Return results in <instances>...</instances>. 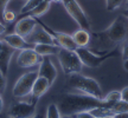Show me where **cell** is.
Segmentation results:
<instances>
[{"label": "cell", "instance_id": "obj_3", "mask_svg": "<svg viewBox=\"0 0 128 118\" xmlns=\"http://www.w3.org/2000/svg\"><path fill=\"white\" fill-rule=\"evenodd\" d=\"M66 86L80 93L92 96L95 98H103V92L98 82L92 77L83 76L81 73H74L66 76Z\"/></svg>", "mask_w": 128, "mask_h": 118}, {"label": "cell", "instance_id": "obj_28", "mask_svg": "<svg viewBox=\"0 0 128 118\" xmlns=\"http://www.w3.org/2000/svg\"><path fill=\"white\" fill-rule=\"evenodd\" d=\"M121 100L128 103V86L124 87V89L121 90Z\"/></svg>", "mask_w": 128, "mask_h": 118}, {"label": "cell", "instance_id": "obj_26", "mask_svg": "<svg viewBox=\"0 0 128 118\" xmlns=\"http://www.w3.org/2000/svg\"><path fill=\"white\" fill-rule=\"evenodd\" d=\"M74 118H96L90 111H82L78 114L74 115Z\"/></svg>", "mask_w": 128, "mask_h": 118}, {"label": "cell", "instance_id": "obj_35", "mask_svg": "<svg viewBox=\"0 0 128 118\" xmlns=\"http://www.w3.org/2000/svg\"><path fill=\"white\" fill-rule=\"evenodd\" d=\"M122 14H124V15H126V17H127V18H128V7H127V8H126V9H124V12H122Z\"/></svg>", "mask_w": 128, "mask_h": 118}, {"label": "cell", "instance_id": "obj_23", "mask_svg": "<svg viewBox=\"0 0 128 118\" xmlns=\"http://www.w3.org/2000/svg\"><path fill=\"white\" fill-rule=\"evenodd\" d=\"M103 99L110 103H118L121 100V91H110L106 96H103Z\"/></svg>", "mask_w": 128, "mask_h": 118}, {"label": "cell", "instance_id": "obj_15", "mask_svg": "<svg viewBox=\"0 0 128 118\" xmlns=\"http://www.w3.org/2000/svg\"><path fill=\"white\" fill-rule=\"evenodd\" d=\"M2 41H5L7 45L11 47H13L14 50H24V49H32L34 45L30 44L24 37L17 34L16 32L13 33H8V34H2V37L0 38Z\"/></svg>", "mask_w": 128, "mask_h": 118}, {"label": "cell", "instance_id": "obj_31", "mask_svg": "<svg viewBox=\"0 0 128 118\" xmlns=\"http://www.w3.org/2000/svg\"><path fill=\"white\" fill-rule=\"evenodd\" d=\"M114 118H128V112H121V114L114 115Z\"/></svg>", "mask_w": 128, "mask_h": 118}, {"label": "cell", "instance_id": "obj_34", "mask_svg": "<svg viewBox=\"0 0 128 118\" xmlns=\"http://www.w3.org/2000/svg\"><path fill=\"white\" fill-rule=\"evenodd\" d=\"M124 68L128 72V59H126V60H124Z\"/></svg>", "mask_w": 128, "mask_h": 118}, {"label": "cell", "instance_id": "obj_24", "mask_svg": "<svg viewBox=\"0 0 128 118\" xmlns=\"http://www.w3.org/2000/svg\"><path fill=\"white\" fill-rule=\"evenodd\" d=\"M1 19L4 20L5 24H11L12 21H14V19H16V13H14L12 9L6 8L4 11V13H2V17H1Z\"/></svg>", "mask_w": 128, "mask_h": 118}, {"label": "cell", "instance_id": "obj_10", "mask_svg": "<svg viewBox=\"0 0 128 118\" xmlns=\"http://www.w3.org/2000/svg\"><path fill=\"white\" fill-rule=\"evenodd\" d=\"M43 57L37 53L36 51L32 49H24V50H19V55L17 57V64L19 67L28 68L33 67L36 65H39L42 61Z\"/></svg>", "mask_w": 128, "mask_h": 118}, {"label": "cell", "instance_id": "obj_33", "mask_svg": "<svg viewBox=\"0 0 128 118\" xmlns=\"http://www.w3.org/2000/svg\"><path fill=\"white\" fill-rule=\"evenodd\" d=\"M2 109H4V99H2V97L0 95V114H1Z\"/></svg>", "mask_w": 128, "mask_h": 118}, {"label": "cell", "instance_id": "obj_38", "mask_svg": "<svg viewBox=\"0 0 128 118\" xmlns=\"http://www.w3.org/2000/svg\"><path fill=\"white\" fill-rule=\"evenodd\" d=\"M60 118H74V116H65V115H64V116H62Z\"/></svg>", "mask_w": 128, "mask_h": 118}, {"label": "cell", "instance_id": "obj_16", "mask_svg": "<svg viewBox=\"0 0 128 118\" xmlns=\"http://www.w3.org/2000/svg\"><path fill=\"white\" fill-rule=\"evenodd\" d=\"M50 87H51V85H50V83L48 82V79L38 76V78L36 79V82L33 84L31 93L28 96V99L38 100L40 97H43V96L45 95Z\"/></svg>", "mask_w": 128, "mask_h": 118}, {"label": "cell", "instance_id": "obj_20", "mask_svg": "<svg viewBox=\"0 0 128 118\" xmlns=\"http://www.w3.org/2000/svg\"><path fill=\"white\" fill-rule=\"evenodd\" d=\"M45 0H26V2L20 9V15H26L28 12H31L33 8H36L39 4H42Z\"/></svg>", "mask_w": 128, "mask_h": 118}, {"label": "cell", "instance_id": "obj_27", "mask_svg": "<svg viewBox=\"0 0 128 118\" xmlns=\"http://www.w3.org/2000/svg\"><path fill=\"white\" fill-rule=\"evenodd\" d=\"M11 0H0V18L2 17L4 11L7 8V4H8Z\"/></svg>", "mask_w": 128, "mask_h": 118}, {"label": "cell", "instance_id": "obj_4", "mask_svg": "<svg viewBox=\"0 0 128 118\" xmlns=\"http://www.w3.org/2000/svg\"><path fill=\"white\" fill-rule=\"evenodd\" d=\"M76 53L78 55L81 61H82L83 66H87V67H90V68H95V67H98L100 65L104 63L106 60H108L110 58H114L118 56L119 51L116 49H113V50L108 51L106 53H96L94 52L92 50L88 49V47H77L76 49Z\"/></svg>", "mask_w": 128, "mask_h": 118}, {"label": "cell", "instance_id": "obj_5", "mask_svg": "<svg viewBox=\"0 0 128 118\" xmlns=\"http://www.w3.org/2000/svg\"><path fill=\"white\" fill-rule=\"evenodd\" d=\"M57 58H58L60 67L65 76H70L74 73H81L83 68V64L78 55L76 53V51L66 50V49L60 47V52L57 53Z\"/></svg>", "mask_w": 128, "mask_h": 118}, {"label": "cell", "instance_id": "obj_19", "mask_svg": "<svg viewBox=\"0 0 128 118\" xmlns=\"http://www.w3.org/2000/svg\"><path fill=\"white\" fill-rule=\"evenodd\" d=\"M51 4H52V2H51L50 0H45V1H43L42 4L38 5L36 8L32 9L31 12H28L26 15H28V17H33V18H39V17H42V15H44V14L50 9Z\"/></svg>", "mask_w": 128, "mask_h": 118}, {"label": "cell", "instance_id": "obj_11", "mask_svg": "<svg viewBox=\"0 0 128 118\" xmlns=\"http://www.w3.org/2000/svg\"><path fill=\"white\" fill-rule=\"evenodd\" d=\"M38 76L48 79L50 85H52L57 79V76H58L57 68L52 64V61H51V59L49 57H43L40 64H39V67H38Z\"/></svg>", "mask_w": 128, "mask_h": 118}, {"label": "cell", "instance_id": "obj_21", "mask_svg": "<svg viewBox=\"0 0 128 118\" xmlns=\"http://www.w3.org/2000/svg\"><path fill=\"white\" fill-rule=\"evenodd\" d=\"M60 111L58 109L57 103H51L48 108H46V118H60Z\"/></svg>", "mask_w": 128, "mask_h": 118}, {"label": "cell", "instance_id": "obj_9", "mask_svg": "<svg viewBox=\"0 0 128 118\" xmlns=\"http://www.w3.org/2000/svg\"><path fill=\"white\" fill-rule=\"evenodd\" d=\"M37 20H38L37 27L34 28L25 39H26L30 44H32V45H34V44H52V45H58L57 41L55 40V38L51 36L50 32L48 31L40 24L39 18H37Z\"/></svg>", "mask_w": 128, "mask_h": 118}, {"label": "cell", "instance_id": "obj_1", "mask_svg": "<svg viewBox=\"0 0 128 118\" xmlns=\"http://www.w3.org/2000/svg\"><path fill=\"white\" fill-rule=\"evenodd\" d=\"M128 38V18L121 13L119 17L114 19V21L108 27L101 32L92 33L90 45L92 50L98 52L100 55L110 51L112 47L118 45L120 43H124Z\"/></svg>", "mask_w": 128, "mask_h": 118}, {"label": "cell", "instance_id": "obj_8", "mask_svg": "<svg viewBox=\"0 0 128 118\" xmlns=\"http://www.w3.org/2000/svg\"><path fill=\"white\" fill-rule=\"evenodd\" d=\"M38 100H18L11 105L8 117L11 118H31L37 111Z\"/></svg>", "mask_w": 128, "mask_h": 118}, {"label": "cell", "instance_id": "obj_36", "mask_svg": "<svg viewBox=\"0 0 128 118\" xmlns=\"http://www.w3.org/2000/svg\"><path fill=\"white\" fill-rule=\"evenodd\" d=\"M97 118H114V116H103V117H97Z\"/></svg>", "mask_w": 128, "mask_h": 118}, {"label": "cell", "instance_id": "obj_39", "mask_svg": "<svg viewBox=\"0 0 128 118\" xmlns=\"http://www.w3.org/2000/svg\"><path fill=\"white\" fill-rule=\"evenodd\" d=\"M4 118H11V117H8V116H7V117H4Z\"/></svg>", "mask_w": 128, "mask_h": 118}, {"label": "cell", "instance_id": "obj_29", "mask_svg": "<svg viewBox=\"0 0 128 118\" xmlns=\"http://www.w3.org/2000/svg\"><path fill=\"white\" fill-rule=\"evenodd\" d=\"M121 56H122V60L128 59V43H124V46H122V53H121Z\"/></svg>", "mask_w": 128, "mask_h": 118}, {"label": "cell", "instance_id": "obj_14", "mask_svg": "<svg viewBox=\"0 0 128 118\" xmlns=\"http://www.w3.org/2000/svg\"><path fill=\"white\" fill-rule=\"evenodd\" d=\"M14 52L16 50L13 47H11L5 41L0 39V71L5 76H7V73H8L10 63H11V59L13 57Z\"/></svg>", "mask_w": 128, "mask_h": 118}, {"label": "cell", "instance_id": "obj_17", "mask_svg": "<svg viewBox=\"0 0 128 118\" xmlns=\"http://www.w3.org/2000/svg\"><path fill=\"white\" fill-rule=\"evenodd\" d=\"M74 40L76 43L77 47H89L90 40H92V33L84 28H78L71 34Z\"/></svg>", "mask_w": 128, "mask_h": 118}, {"label": "cell", "instance_id": "obj_13", "mask_svg": "<svg viewBox=\"0 0 128 118\" xmlns=\"http://www.w3.org/2000/svg\"><path fill=\"white\" fill-rule=\"evenodd\" d=\"M37 25H38L37 18L26 15V17H24V18L19 19V21L14 25V32H16L17 34H19V36L26 38V37L37 27Z\"/></svg>", "mask_w": 128, "mask_h": 118}, {"label": "cell", "instance_id": "obj_32", "mask_svg": "<svg viewBox=\"0 0 128 118\" xmlns=\"http://www.w3.org/2000/svg\"><path fill=\"white\" fill-rule=\"evenodd\" d=\"M5 32H6V25L2 23H0V36H2Z\"/></svg>", "mask_w": 128, "mask_h": 118}, {"label": "cell", "instance_id": "obj_30", "mask_svg": "<svg viewBox=\"0 0 128 118\" xmlns=\"http://www.w3.org/2000/svg\"><path fill=\"white\" fill-rule=\"evenodd\" d=\"M31 118H46V110H40L36 111V114L33 115Z\"/></svg>", "mask_w": 128, "mask_h": 118}, {"label": "cell", "instance_id": "obj_6", "mask_svg": "<svg viewBox=\"0 0 128 118\" xmlns=\"http://www.w3.org/2000/svg\"><path fill=\"white\" fill-rule=\"evenodd\" d=\"M62 4H63L65 11L68 12V14L78 25V27L90 31V28H92L90 19L88 17V14L86 13V11L82 8V6L78 4L77 0H63Z\"/></svg>", "mask_w": 128, "mask_h": 118}, {"label": "cell", "instance_id": "obj_2", "mask_svg": "<svg viewBox=\"0 0 128 118\" xmlns=\"http://www.w3.org/2000/svg\"><path fill=\"white\" fill-rule=\"evenodd\" d=\"M114 103L107 102L106 99L95 98L92 96L84 93H64L58 98L57 105L62 116H74V115L82 112V111H90L96 108L103 106H112Z\"/></svg>", "mask_w": 128, "mask_h": 118}, {"label": "cell", "instance_id": "obj_12", "mask_svg": "<svg viewBox=\"0 0 128 118\" xmlns=\"http://www.w3.org/2000/svg\"><path fill=\"white\" fill-rule=\"evenodd\" d=\"M40 24L44 26V27L48 30V31L51 33V36L55 38V40L57 41V44L62 49H66V50H71V51H75L77 49V45H76V43L74 40V38L71 34H68V33H63V32H58V31H55V30H51L50 27H48L44 23Z\"/></svg>", "mask_w": 128, "mask_h": 118}, {"label": "cell", "instance_id": "obj_25", "mask_svg": "<svg viewBox=\"0 0 128 118\" xmlns=\"http://www.w3.org/2000/svg\"><path fill=\"white\" fill-rule=\"evenodd\" d=\"M6 85H7V82H6V76L0 71V95H2L6 90Z\"/></svg>", "mask_w": 128, "mask_h": 118}, {"label": "cell", "instance_id": "obj_37", "mask_svg": "<svg viewBox=\"0 0 128 118\" xmlns=\"http://www.w3.org/2000/svg\"><path fill=\"white\" fill-rule=\"evenodd\" d=\"M51 2H62L63 0H50Z\"/></svg>", "mask_w": 128, "mask_h": 118}, {"label": "cell", "instance_id": "obj_7", "mask_svg": "<svg viewBox=\"0 0 128 118\" xmlns=\"http://www.w3.org/2000/svg\"><path fill=\"white\" fill-rule=\"evenodd\" d=\"M38 78V71H30L24 73L17 79L13 86V96L16 98H26L30 96L33 87V84Z\"/></svg>", "mask_w": 128, "mask_h": 118}, {"label": "cell", "instance_id": "obj_22", "mask_svg": "<svg viewBox=\"0 0 128 118\" xmlns=\"http://www.w3.org/2000/svg\"><path fill=\"white\" fill-rule=\"evenodd\" d=\"M124 1L126 0H106V8L109 12H113L119 7H121Z\"/></svg>", "mask_w": 128, "mask_h": 118}, {"label": "cell", "instance_id": "obj_18", "mask_svg": "<svg viewBox=\"0 0 128 118\" xmlns=\"http://www.w3.org/2000/svg\"><path fill=\"white\" fill-rule=\"evenodd\" d=\"M33 50L40 57H50V56H57L60 47L58 45H52V44H34Z\"/></svg>", "mask_w": 128, "mask_h": 118}, {"label": "cell", "instance_id": "obj_40", "mask_svg": "<svg viewBox=\"0 0 128 118\" xmlns=\"http://www.w3.org/2000/svg\"><path fill=\"white\" fill-rule=\"evenodd\" d=\"M127 4H128V1H127Z\"/></svg>", "mask_w": 128, "mask_h": 118}]
</instances>
